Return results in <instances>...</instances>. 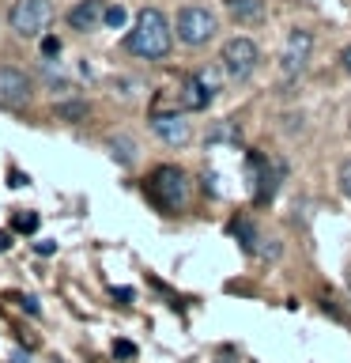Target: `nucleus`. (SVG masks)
Masks as SVG:
<instances>
[{"label":"nucleus","instance_id":"obj_13","mask_svg":"<svg viewBox=\"0 0 351 363\" xmlns=\"http://www.w3.org/2000/svg\"><path fill=\"white\" fill-rule=\"evenodd\" d=\"M87 113H91V106L84 99H72V102H61V106H57V118L61 121H84Z\"/></svg>","mask_w":351,"mask_h":363},{"label":"nucleus","instance_id":"obj_16","mask_svg":"<svg viewBox=\"0 0 351 363\" xmlns=\"http://www.w3.org/2000/svg\"><path fill=\"white\" fill-rule=\"evenodd\" d=\"M11 303H19V311L23 314H30V318H38L42 314V306H38V299H34V295H23V291H16V295H8Z\"/></svg>","mask_w":351,"mask_h":363},{"label":"nucleus","instance_id":"obj_17","mask_svg":"<svg viewBox=\"0 0 351 363\" xmlns=\"http://www.w3.org/2000/svg\"><path fill=\"white\" fill-rule=\"evenodd\" d=\"M125 19H129V11H125L121 4H110V8H106V19H102V23H106V27H125Z\"/></svg>","mask_w":351,"mask_h":363},{"label":"nucleus","instance_id":"obj_8","mask_svg":"<svg viewBox=\"0 0 351 363\" xmlns=\"http://www.w3.org/2000/svg\"><path fill=\"white\" fill-rule=\"evenodd\" d=\"M34 95V84L23 68H0V102L4 106H27Z\"/></svg>","mask_w":351,"mask_h":363},{"label":"nucleus","instance_id":"obj_6","mask_svg":"<svg viewBox=\"0 0 351 363\" xmlns=\"http://www.w3.org/2000/svg\"><path fill=\"white\" fill-rule=\"evenodd\" d=\"M310 57H313V34L310 30H302V27H294L287 34V42H283V53H280V72L283 79H299L306 72V65H310Z\"/></svg>","mask_w":351,"mask_h":363},{"label":"nucleus","instance_id":"obj_15","mask_svg":"<svg viewBox=\"0 0 351 363\" xmlns=\"http://www.w3.org/2000/svg\"><path fill=\"white\" fill-rule=\"evenodd\" d=\"M11 227H16L19 235H34V231H38V216H34V212H16Z\"/></svg>","mask_w":351,"mask_h":363},{"label":"nucleus","instance_id":"obj_2","mask_svg":"<svg viewBox=\"0 0 351 363\" xmlns=\"http://www.w3.org/2000/svg\"><path fill=\"white\" fill-rule=\"evenodd\" d=\"M53 23V0H16L8 11V27L19 38H38Z\"/></svg>","mask_w":351,"mask_h":363},{"label":"nucleus","instance_id":"obj_20","mask_svg":"<svg viewBox=\"0 0 351 363\" xmlns=\"http://www.w3.org/2000/svg\"><path fill=\"white\" fill-rule=\"evenodd\" d=\"M42 50H45V57H53L57 50H61V42H57V38H50V34H45V38H42Z\"/></svg>","mask_w":351,"mask_h":363},{"label":"nucleus","instance_id":"obj_1","mask_svg":"<svg viewBox=\"0 0 351 363\" xmlns=\"http://www.w3.org/2000/svg\"><path fill=\"white\" fill-rule=\"evenodd\" d=\"M174 27H170V19L163 16L159 8H144L140 16H136L129 38H125V50L132 57H140V61H163L170 53V45H174Z\"/></svg>","mask_w":351,"mask_h":363},{"label":"nucleus","instance_id":"obj_7","mask_svg":"<svg viewBox=\"0 0 351 363\" xmlns=\"http://www.w3.org/2000/svg\"><path fill=\"white\" fill-rule=\"evenodd\" d=\"M151 133L170 147H185L192 140V121L185 118V113H155Z\"/></svg>","mask_w":351,"mask_h":363},{"label":"nucleus","instance_id":"obj_5","mask_svg":"<svg viewBox=\"0 0 351 363\" xmlns=\"http://www.w3.org/2000/svg\"><path fill=\"white\" fill-rule=\"evenodd\" d=\"M257 61H260V50H257L253 38H231L219 53V68L234 79V84H246V79L257 72Z\"/></svg>","mask_w":351,"mask_h":363},{"label":"nucleus","instance_id":"obj_19","mask_svg":"<svg viewBox=\"0 0 351 363\" xmlns=\"http://www.w3.org/2000/svg\"><path fill=\"white\" fill-rule=\"evenodd\" d=\"M340 193H344V197H351V163L340 167Z\"/></svg>","mask_w":351,"mask_h":363},{"label":"nucleus","instance_id":"obj_24","mask_svg":"<svg viewBox=\"0 0 351 363\" xmlns=\"http://www.w3.org/2000/svg\"><path fill=\"white\" fill-rule=\"evenodd\" d=\"M34 250H38V254H45V257H50V254H53L57 246H53V242H34Z\"/></svg>","mask_w":351,"mask_h":363},{"label":"nucleus","instance_id":"obj_10","mask_svg":"<svg viewBox=\"0 0 351 363\" xmlns=\"http://www.w3.org/2000/svg\"><path fill=\"white\" fill-rule=\"evenodd\" d=\"M106 0H79V4L68 11V27L72 30H95L102 19H106Z\"/></svg>","mask_w":351,"mask_h":363},{"label":"nucleus","instance_id":"obj_21","mask_svg":"<svg viewBox=\"0 0 351 363\" xmlns=\"http://www.w3.org/2000/svg\"><path fill=\"white\" fill-rule=\"evenodd\" d=\"M8 182H11V186H30V182H27V174H23V170H8Z\"/></svg>","mask_w":351,"mask_h":363},{"label":"nucleus","instance_id":"obj_3","mask_svg":"<svg viewBox=\"0 0 351 363\" xmlns=\"http://www.w3.org/2000/svg\"><path fill=\"white\" fill-rule=\"evenodd\" d=\"M215 30H219V23H215V16L208 8H200V4H185L178 11V19H174V34H178V42L181 45H208L215 38Z\"/></svg>","mask_w":351,"mask_h":363},{"label":"nucleus","instance_id":"obj_25","mask_svg":"<svg viewBox=\"0 0 351 363\" xmlns=\"http://www.w3.org/2000/svg\"><path fill=\"white\" fill-rule=\"evenodd\" d=\"M8 246H11V235H8V231H0V250H8Z\"/></svg>","mask_w":351,"mask_h":363},{"label":"nucleus","instance_id":"obj_18","mask_svg":"<svg viewBox=\"0 0 351 363\" xmlns=\"http://www.w3.org/2000/svg\"><path fill=\"white\" fill-rule=\"evenodd\" d=\"M132 356H136L132 340H113V359H132Z\"/></svg>","mask_w":351,"mask_h":363},{"label":"nucleus","instance_id":"obj_12","mask_svg":"<svg viewBox=\"0 0 351 363\" xmlns=\"http://www.w3.org/2000/svg\"><path fill=\"white\" fill-rule=\"evenodd\" d=\"M231 16L238 23H246V27H253V23L265 19V4L260 0H231Z\"/></svg>","mask_w":351,"mask_h":363},{"label":"nucleus","instance_id":"obj_9","mask_svg":"<svg viewBox=\"0 0 351 363\" xmlns=\"http://www.w3.org/2000/svg\"><path fill=\"white\" fill-rule=\"evenodd\" d=\"M246 163H249V174H253V197L265 204L272 197V189H276V170L268 167V159L260 152H249Z\"/></svg>","mask_w":351,"mask_h":363},{"label":"nucleus","instance_id":"obj_14","mask_svg":"<svg viewBox=\"0 0 351 363\" xmlns=\"http://www.w3.org/2000/svg\"><path fill=\"white\" fill-rule=\"evenodd\" d=\"M110 147H113V159H117V163H132L136 159V144L129 140V136H113Z\"/></svg>","mask_w":351,"mask_h":363},{"label":"nucleus","instance_id":"obj_23","mask_svg":"<svg viewBox=\"0 0 351 363\" xmlns=\"http://www.w3.org/2000/svg\"><path fill=\"white\" fill-rule=\"evenodd\" d=\"M340 65H344V72L351 76V45H344V53H340Z\"/></svg>","mask_w":351,"mask_h":363},{"label":"nucleus","instance_id":"obj_22","mask_svg":"<svg viewBox=\"0 0 351 363\" xmlns=\"http://www.w3.org/2000/svg\"><path fill=\"white\" fill-rule=\"evenodd\" d=\"M110 295H113V299H121V303H129L132 299V288H110Z\"/></svg>","mask_w":351,"mask_h":363},{"label":"nucleus","instance_id":"obj_4","mask_svg":"<svg viewBox=\"0 0 351 363\" xmlns=\"http://www.w3.org/2000/svg\"><path fill=\"white\" fill-rule=\"evenodd\" d=\"M151 193H155V201L163 204V208H174V212H181V208L189 204L192 182H189V174H185L181 167L166 163V167H159L155 174H151Z\"/></svg>","mask_w":351,"mask_h":363},{"label":"nucleus","instance_id":"obj_11","mask_svg":"<svg viewBox=\"0 0 351 363\" xmlns=\"http://www.w3.org/2000/svg\"><path fill=\"white\" fill-rule=\"evenodd\" d=\"M215 91L204 84V76H189L185 79V91H181V102H185V110H204L212 102Z\"/></svg>","mask_w":351,"mask_h":363}]
</instances>
